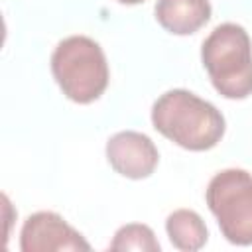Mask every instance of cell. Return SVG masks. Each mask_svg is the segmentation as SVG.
Segmentation results:
<instances>
[{
  "label": "cell",
  "instance_id": "cell-1",
  "mask_svg": "<svg viewBox=\"0 0 252 252\" xmlns=\"http://www.w3.org/2000/svg\"><path fill=\"white\" fill-rule=\"evenodd\" d=\"M154 128L189 152L215 148L224 136V116L209 100L187 89H171L152 106Z\"/></svg>",
  "mask_w": 252,
  "mask_h": 252
},
{
  "label": "cell",
  "instance_id": "cell-6",
  "mask_svg": "<svg viewBox=\"0 0 252 252\" xmlns=\"http://www.w3.org/2000/svg\"><path fill=\"white\" fill-rule=\"evenodd\" d=\"M106 159L122 177L146 179L156 171L159 152L150 136L136 130H122L108 138Z\"/></svg>",
  "mask_w": 252,
  "mask_h": 252
},
{
  "label": "cell",
  "instance_id": "cell-3",
  "mask_svg": "<svg viewBox=\"0 0 252 252\" xmlns=\"http://www.w3.org/2000/svg\"><path fill=\"white\" fill-rule=\"evenodd\" d=\"M51 73L63 94L77 104L100 98L110 79L102 47L87 35H69L55 45Z\"/></svg>",
  "mask_w": 252,
  "mask_h": 252
},
{
  "label": "cell",
  "instance_id": "cell-10",
  "mask_svg": "<svg viewBox=\"0 0 252 252\" xmlns=\"http://www.w3.org/2000/svg\"><path fill=\"white\" fill-rule=\"evenodd\" d=\"M116 2H120V4H128V6H134V4H140V2H144V0H116Z\"/></svg>",
  "mask_w": 252,
  "mask_h": 252
},
{
  "label": "cell",
  "instance_id": "cell-5",
  "mask_svg": "<svg viewBox=\"0 0 252 252\" xmlns=\"http://www.w3.org/2000/svg\"><path fill=\"white\" fill-rule=\"evenodd\" d=\"M22 252H59L91 250L85 236L75 230L63 217L51 211H39L26 219L20 232Z\"/></svg>",
  "mask_w": 252,
  "mask_h": 252
},
{
  "label": "cell",
  "instance_id": "cell-7",
  "mask_svg": "<svg viewBox=\"0 0 252 252\" xmlns=\"http://www.w3.org/2000/svg\"><path fill=\"white\" fill-rule=\"evenodd\" d=\"M209 0H158L154 14L158 24L173 35H191L211 20Z\"/></svg>",
  "mask_w": 252,
  "mask_h": 252
},
{
  "label": "cell",
  "instance_id": "cell-2",
  "mask_svg": "<svg viewBox=\"0 0 252 252\" xmlns=\"http://www.w3.org/2000/svg\"><path fill=\"white\" fill-rule=\"evenodd\" d=\"M201 61L224 98L240 100L252 94V41L242 26H217L201 45Z\"/></svg>",
  "mask_w": 252,
  "mask_h": 252
},
{
  "label": "cell",
  "instance_id": "cell-4",
  "mask_svg": "<svg viewBox=\"0 0 252 252\" xmlns=\"http://www.w3.org/2000/svg\"><path fill=\"white\" fill-rule=\"evenodd\" d=\"M205 199L222 236L236 246H252V173L228 167L213 175Z\"/></svg>",
  "mask_w": 252,
  "mask_h": 252
},
{
  "label": "cell",
  "instance_id": "cell-9",
  "mask_svg": "<svg viewBox=\"0 0 252 252\" xmlns=\"http://www.w3.org/2000/svg\"><path fill=\"white\" fill-rule=\"evenodd\" d=\"M110 250L118 252H159V242L154 234V230L148 224L142 222H128L120 226L114 232V238L110 242Z\"/></svg>",
  "mask_w": 252,
  "mask_h": 252
},
{
  "label": "cell",
  "instance_id": "cell-8",
  "mask_svg": "<svg viewBox=\"0 0 252 252\" xmlns=\"http://www.w3.org/2000/svg\"><path fill=\"white\" fill-rule=\"evenodd\" d=\"M165 232L169 242L183 252L201 250L209 238L205 220L191 209L173 211L165 220Z\"/></svg>",
  "mask_w": 252,
  "mask_h": 252
}]
</instances>
